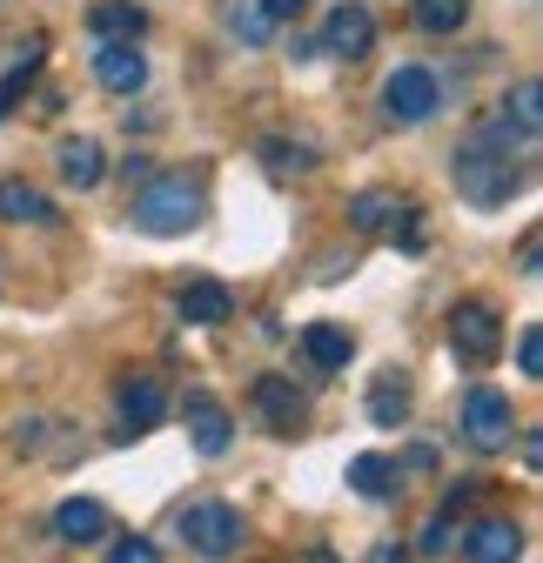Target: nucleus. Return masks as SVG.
<instances>
[{"label": "nucleus", "instance_id": "nucleus-22", "mask_svg": "<svg viewBox=\"0 0 543 563\" xmlns=\"http://www.w3.org/2000/svg\"><path fill=\"white\" fill-rule=\"evenodd\" d=\"M536 101H543V88H536V81H517V88L503 95V114H497V121H503L510 134L536 141V128H543V108H536Z\"/></svg>", "mask_w": 543, "mask_h": 563}, {"label": "nucleus", "instance_id": "nucleus-24", "mask_svg": "<svg viewBox=\"0 0 543 563\" xmlns=\"http://www.w3.org/2000/svg\"><path fill=\"white\" fill-rule=\"evenodd\" d=\"M396 208H402L396 195H383V188H363V195L350 201V222H356L363 235H383V229L396 222Z\"/></svg>", "mask_w": 543, "mask_h": 563}, {"label": "nucleus", "instance_id": "nucleus-17", "mask_svg": "<svg viewBox=\"0 0 543 563\" xmlns=\"http://www.w3.org/2000/svg\"><path fill=\"white\" fill-rule=\"evenodd\" d=\"M34 75H41V34L21 41V47H8V60H0V114L34 88Z\"/></svg>", "mask_w": 543, "mask_h": 563}, {"label": "nucleus", "instance_id": "nucleus-25", "mask_svg": "<svg viewBox=\"0 0 543 563\" xmlns=\"http://www.w3.org/2000/svg\"><path fill=\"white\" fill-rule=\"evenodd\" d=\"M410 14H417L423 34H456V27L469 21V0H417Z\"/></svg>", "mask_w": 543, "mask_h": 563}, {"label": "nucleus", "instance_id": "nucleus-28", "mask_svg": "<svg viewBox=\"0 0 543 563\" xmlns=\"http://www.w3.org/2000/svg\"><path fill=\"white\" fill-rule=\"evenodd\" d=\"M108 563H162V550H155L148 537H121V543L108 550Z\"/></svg>", "mask_w": 543, "mask_h": 563}, {"label": "nucleus", "instance_id": "nucleus-18", "mask_svg": "<svg viewBox=\"0 0 543 563\" xmlns=\"http://www.w3.org/2000/svg\"><path fill=\"white\" fill-rule=\"evenodd\" d=\"M101 175H108V155H101V141H95V134L60 141V181H67V188H95Z\"/></svg>", "mask_w": 543, "mask_h": 563}, {"label": "nucleus", "instance_id": "nucleus-10", "mask_svg": "<svg viewBox=\"0 0 543 563\" xmlns=\"http://www.w3.org/2000/svg\"><path fill=\"white\" fill-rule=\"evenodd\" d=\"M95 81L108 95H142L148 88V54L134 47V41H101L95 47Z\"/></svg>", "mask_w": 543, "mask_h": 563}, {"label": "nucleus", "instance_id": "nucleus-27", "mask_svg": "<svg viewBox=\"0 0 543 563\" xmlns=\"http://www.w3.org/2000/svg\"><path fill=\"white\" fill-rule=\"evenodd\" d=\"M517 376H530V383L543 376V329H536V322L517 335Z\"/></svg>", "mask_w": 543, "mask_h": 563}, {"label": "nucleus", "instance_id": "nucleus-14", "mask_svg": "<svg viewBox=\"0 0 543 563\" xmlns=\"http://www.w3.org/2000/svg\"><path fill=\"white\" fill-rule=\"evenodd\" d=\"M302 356H309L315 369H350L356 335H350L343 322H309V329H302Z\"/></svg>", "mask_w": 543, "mask_h": 563}, {"label": "nucleus", "instance_id": "nucleus-7", "mask_svg": "<svg viewBox=\"0 0 543 563\" xmlns=\"http://www.w3.org/2000/svg\"><path fill=\"white\" fill-rule=\"evenodd\" d=\"M181 416H188V443H195L201 456H229V443H235V422H229V409L215 402V389H188Z\"/></svg>", "mask_w": 543, "mask_h": 563}, {"label": "nucleus", "instance_id": "nucleus-32", "mask_svg": "<svg viewBox=\"0 0 543 563\" xmlns=\"http://www.w3.org/2000/svg\"><path fill=\"white\" fill-rule=\"evenodd\" d=\"M369 563H410V550H396V543H376V556Z\"/></svg>", "mask_w": 543, "mask_h": 563}, {"label": "nucleus", "instance_id": "nucleus-16", "mask_svg": "<svg viewBox=\"0 0 543 563\" xmlns=\"http://www.w3.org/2000/svg\"><path fill=\"white\" fill-rule=\"evenodd\" d=\"M142 27H148V14L134 8V0H95L88 8V34L95 41H142Z\"/></svg>", "mask_w": 543, "mask_h": 563}, {"label": "nucleus", "instance_id": "nucleus-15", "mask_svg": "<svg viewBox=\"0 0 543 563\" xmlns=\"http://www.w3.org/2000/svg\"><path fill=\"white\" fill-rule=\"evenodd\" d=\"M54 537H60V543H101V537H108V510H101L95 497H67V504L54 510Z\"/></svg>", "mask_w": 543, "mask_h": 563}, {"label": "nucleus", "instance_id": "nucleus-21", "mask_svg": "<svg viewBox=\"0 0 543 563\" xmlns=\"http://www.w3.org/2000/svg\"><path fill=\"white\" fill-rule=\"evenodd\" d=\"M0 216H8V222H54V201L34 188V181H0Z\"/></svg>", "mask_w": 543, "mask_h": 563}, {"label": "nucleus", "instance_id": "nucleus-19", "mask_svg": "<svg viewBox=\"0 0 543 563\" xmlns=\"http://www.w3.org/2000/svg\"><path fill=\"white\" fill-rule=\"evenodd\" d=\"M369 416H376V430H402V416H410V376L383 369L369 383Z\"/></svg>", "mask_w": 543, "mask_h": 563}, {"label": "nucleus", "instance_id": "nucleus-29", "mask_svg": "<svg viewBox=\"0 0 543 563\" xmlns=\"http://www.w3.org/2000/svg\"><path fill=\"white\" fill-rule=\"evenodd\" d=\"M450 543H456V537H450V517H436V523H430V530L417 537V550H423V556H443Z\"/></svg>", "mask_w": 543, "mask_h": 563}, {"label": "nucleus", "instance_id": "nucleus-9", "mask_svg": "<svg viewBox=\"0 0 543 563\" xmlns=\"http://www.w3.org/2000/svg\"><path fill=\"white\" fill-rule=\"evenodd\" d=\"M114 409H121V430H114V437L128 443V437H142V430H155V422L168 416V389H162L155 376H128V383L114 389Z\"/></svg>", "mask_w": 543, "mask_h": 563}, {"label": "nucleus", "instance_id": "nucleus-8", "mask_svg": "<svg viewBox=\"0 0 543 563\" xmlns=\"http://www.w3.org/2000/svg\"><path fill=\"white\" fill-rule=\"evenodd\" d=\"M376 47V14L363 8V0H343L329 21H322V54H335V60H363Z\"/></svg>", "mask_w": 543, "mask_h": 563}, {"label": "nucleus", "instance_id": "nucleus-13", "mask_svg": "<svg viewBox=\"0 0 543 563\" xmlns=\"http://www.w3.org/2000/svg\"><path fill=\"white\" fill-rule=\"evenodd\" d=\"M463 556L469 563H517L523 556V530L503 523V517H490V523H477V530L463 537Z\"/></svg>", "mask_w": 543, "mask_h": 563}, {"label": "nucleus", "instance_id": "nucleus-11", "mask_svg": "<svg viewBox=\"0 0 543 563\" xmlns=\"http://www.w3.org/2000/svg\"><path fill=\"white\" fill-rule=\"evenodd\" d=\"M175 309H181V322H195V329H222V322L235 316V289H229V282H215V275H195L188 289L175 296Z\"/></svg>", "mask_w": 543, "mask_h": 563}, {"label": "nucleus", "instance_id": "nucleus-1", "mask_svg": "<svg viewBox=\"0 0 543 563\" xmlns=\"http://www.w3.org/2000/svg\"><path fill=\"white\" fill-rule=\"evenodd\" d=\"M523 148H530V141H523V134H510L503 121L477 128V134H469L463 148H456V162H450L456 195H463V201H477V208H503L510 195H523V181H530Z\"/></svg>", "mask_w": 543, "mask_h": 563}, {"label": "nucleus", "instance_id": "nucleus-2", "mask_svg": "<svg viewBox=\"0 0 543 563\" xmlns=\"http://www.w3.org/2000/svg\"><path fill=\"white\" fill-rule=\"evenodd\" d=\"M201 216H209V188L195 175H148L128 201V222L142 235H188Z\"/></svg>", "mask_w": 543, "mask_h": 563}, {"label": "nucleus", "instance_id": "nucleus-12", "mask_svg": "<svg viewBox=\"0 0 543 563\" xmlns=\"http://www.w3.org/2000/svg\"><path fill=\"white\" fill-rule=\"evenodd\" d=\"M255 409L276 422L282 437H296V422L309 416V402H302V389H296L289 376H255Z\"/></svg>", "mask_w": 543, "mask_h": 563}, {"label": "nucleus", "instance_id": "nucleus-23", "mask_svg": "<svg viewBox=\"0 0 543 563\" xmlns=\"http://www.w3.org/2000/svg\"><path fill=\"white\" fill-rule=\"evenodd\" d=\"M262 162H268V175H309V168H315V148H309V141L268 134V141H262Z\"/></svg>", "mask_w": 543, "mask_h": 563}, {"label": "nucleus", "instance_id": "nucleus-26", "mask_svg": "<svg viewBox=\"0 0 543 563\" xmlns=\"http://www.w3.org/2000/svg\"><path fill=\"white\" fill-rule=\"evenodd\" d=\"M229 27H235L242 41H268V34H276V21L262 14V0H242V8H229Z\"/></svg>", "mask_w": 543, "mask_h": 563}, {"label": "nucleus", "instance_id": "nucleus-3", "mask_svg": "<svg viewBox=\"0 0 543 563\" xmlns=\"http://www.w3.org/2000/svg\"><path fill=\"white\" fill-rule=\"evenodd\" d=\"M450 356L469 363V369H484L503 356V316L490 302H456L450 309Z\"/></svg>", "mask_w": 543, "mask_h": 563}, {"label": "nucleus", "instance_id": "nucleus-33", "mask_svg": "<svg viewBox=\"0 0 543 563\" xmlns=\"http://www.w3.org/2000/svg\"><path fill=\"white\" fill-rule=\"evenodd\" d=\"M315 563H335V556H315Z\"/></svg>", "mask_w": 543, "mask_h": 563}, {"label": "nucleus", "instance_id": "nucleus-20", "mask_svg": "<svg viewBox=\"0 0 543 563\" xmlns=\"http://www.w3.org/2000/svg\"><path fill=\"white\" fill-rule=\"evenodd\" d=\"M396 476H402V463H396V456H383V450H369V456H356V463H350V489H356V497H369V504L396 497Z\"/></svg>", "mask_w": 543, "mask_h": 563}, {"label": "nucleus", "instance_id": "nucleus-30", "mask_svg": "<svg viewBox=\"0 0 543 563\" xmlns=\"http://www.w3.org/2000/svg\"><path fill=\"white\" fill-rule=\"evenodd\" d=\"M302 8H309V0H262V14H268V21H296Z\"/></svg>", "mask_w": 543, "mask_h": 563}, {"label": "nucleus", "instance_id": "nucleus-31", "mask_svg": "<svg viewBox=\"0 0 543 563\" xmlns=\"http://www.w3.org/2000/svg\"><path fill=\"white\" fill-rule=\"evenodd\" d=\"M517 275L536 282V235H523V249H517Z\"/></svg>", "mask_w": 543, "mask_h": 563}, {"label": "nucleus", "instance_id": "nucleus-5", "mask_svg": "<svg viewBox=\"0 0 543 563\" xmlns=\"http://www.w3.org/2000/svg\"><path fill=\"white\" fill-rule=\"evenodd\" d=\"M443 108V81L430 75V67H396V75L383 81V114L396 121V128H423L430 114Z\"/></svg>", "mask_w": 543, "mask_h": 563}, {"label": "nucleus", "instance_id": "nucleus-6", "mask_svg": "<svg viewBox=\"0 0 543 563\" xmlns=\"http://www.w3.org/2000/svg\"><path fill=\"white\" fill-rule=\"evenodd\" d=\"M463 437H469V450H484V456L510 450V437H517L510 396H503V389H469V396H463Z\"/></svg>", "mask_w": 543, "mask_h": 563}, {"label": "nucleus", "instance_id": "nucleus-4", "mask_svg": "<svg viewBox=\"0 0 543 563\" xmlns=\"http://www.w3.org/2000/svg\"><path fill=\"white\" fill-rule=\"evenodd\" d=\"M181 537H188L195 556L222 563V556H235V543H242V510L222 504V497H201V504L181 510Z\"/></svg>", "mask_w": 543, "mask_h": 563}]
</instances>
